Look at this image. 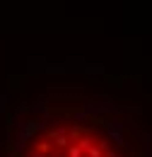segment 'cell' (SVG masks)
<instances>
[{
    "label": "cell",
    "instance_id": "6da1fadb",
    "mask_svg": "<svg viewBox=\"0 0 152 157\" xmlns=\"http://www.w3.org/2000/svg\"><path fill=\"white\" fill-rule=\"evenodd\" d=\"M89 116H114L121 111V106L114 104V99L109 97V94H89V97L85 99V106H82Z\"/></svg>",
    "mask_w": 152,
    "mask_h": 157
},
{
    "label": "cell",
    "instance_id": "7a4b0ae2",
    "mask_svg": "<svg viewBox=\"0 0 152 157\" xmlns=\"http://www.w3.org/2000/svg\"><path fill=\"white\" fill-rule=\"evenodd\" d=\"M104 131H106V138L114 143L118 150H123V147H126V126H123L118 118L106 121V123H104Z\"/></svg>",
    "mask_w": 152,
    "mask_h": 157
},
{
    "label": "cell",
    "instance_id": "3957f363",
    "mask_svg": "<svg viewBox=\"0 0 152 157\" xmlns=\"http://www.w3.org/2000/svg\"><path fill=\"white\" fill-rule=\"evenodd\" d=\"M48 140L53 143V147L58 150H68L70 147V138H68V128L65 126H56L48 131Z\"/></svg>",
    "mask_w": 152,
    "mask_h": 157
},
{
    "label": "cell",
    "instance_id": "277c9868",
    "mask_svg": "<svg viewBox=\"0 0 152 157\" xmlns=\"http://www.w3.org/2000/svg\"><path fill=\"white\" fill-rule=\"evenodd\" d=\"M41 73H44V75H51V78H53V75H68L70 70H68V65H65V63H46Z\"/></svg>",
    "mask_w": 152,
    "mask_h": 157
},
{
    "label": "cell",
    "instance_id": "5b68a950",
    "mask_svg": "<svg viewBox=\"0 0 152 157\" xmlns=\"http://www.w3.org/2000/svg\"><path fill=\"white\" fill-rule=\"evenodd\" d=\"M63 63L68 65L70 73H82V68H85V58H82V56H68Z\"/></svg>",
    "mask_w": 152,
    "mask_h": 157
},
{
    "label": "cell",
    "instance_id": "8992f818",
    "mask_svg": "<svg viewBox=\"0 0 152 157\" xmlns=\"http://www.w3.org/2000/svg\"><path fill=\"white\" fill-rule=\"evenodd\" d=\"M27 63H29L27 75H36V73H41V70H44V65H46V60L41 58V56H34V58H29Z\"/></svg>",
    "mask_w": 152,
    "mask_h": 157
},
{
    "label": "cell",
    "instance_id": "52a82bcc",
    "mask_svg": "<svg viewBox=\"0 0 152 157\" xmlns=\"http://www.w3.org/2000/svg\"><path fill=\"white\" fill-rule=\"evenodd\" d=\"M82 75H87V78L104 75V65H101V63H85V68H82Z\"/></svg>",
    "mask_w": 152,
    "mask_h": 157
},
{
    "label": "cell",
    "instance_id": "ba28073f",
    "mask_svg": "<svg viewBox=\"0 0 152 157\" xmlns=\"http://www.w3.org/2000/svg\"><path fill=\"white\" fill-rule=\"evenodd\" d=\"M46 111H48V104H46V97L41 94V97H39L36 101L32 104V114H34V116H36V118H41V116H44V114H46Z\"/></svg>",
    "mask_w": 152,
    "mask_h": 157
},
{
    "label": "cell",
    "instance_id": "9c48e42d",
    "mask_svg": "<svg viewBox=\"0 0 152 157\" xmlns=\"http://www.w3.org/2000/svg\"><path fill=\"white\" fill-rule=\"evenodd\" d=\"M70 116H73V121H75L77 126H85V123L89 121V114H87L85 109H75V111H70Z\"/></svg>",
    "mask_w": 152,
    "mask_h": 157
},
{
    "label": "cell",
    "instance_id": "30bf717a",
    "mask_svg": "<svg viewBox=\"0 0 152 157\" xmlns=\"http://www.w3.org/2000/svg\"><path fill=\"white\" fill-rule=\"evenodd\" d=\"M77 145H80V150H82V152H87L89 147H94L97 143H94V140H92V138H89V136H82V138H80V140H77Z\"/></svg>",
    "mask_w": 152,
    "mask_h": 157
},
{
    "label": "cell",
    "instance_id": "8fae6325",
    "mask_svg": "<svg viewBox=\"0 0 152 157\" xmlns=\"http://www.w3.org/2000/svg\"><path fill=\"white\" fill-rule=\"evenodd\" d=\"M27 111H32V106L22 101V104H17V106H15V111H12V118H22L24 114H27Z\"/></svg>",
    "mask_w": 152,
    "mask_h": 157
},
{
    "label": "cell",
    "instance_id": "7c38bea8",
    "mask_svg": "<svg viewBox=\"0 0 152 157\" xmlns=\"http://www.w3.org/2000/svg\"><path fill=\"white\" fill-rule=\"evenodd\" d=\"M65 157H85V152L80 150V145H77V143H70V147L65 150Z\"/></svg>",
    "mask_w": 152,
    "mask_h": 157
},
{
    "label": "cell",
    "instance_id": "4fadbf2b",
    "mask_svg": "<svg viewBox=\"0 0 152 157\" xmlns=\"http://www.w3.org/2000/svg\"><path fill=\"white\" fill-rule=\"evenodd\" d=\"M36 150L46 152V155H51V152H53V143H51V140H44V143L39 140V143H36Z\"/></svg>",
    "mask_w": 152,
    "mask_h": 157
},
{
    "label": "cell",
    "instance_id": "5bb4252c",
    "mask_svg": "<svg viewBox=\"0 0 152 157\" xmlns=\"http://www.w3.org/2000/svg\"><path fill=\"white\" fill-rule=\"evenodd\" d=\"M68 138H70L73 143H77V140L82 138V126H75V128H70V131H68Z\"/></svg>",
    "mask_w": 152,
    "mask_h": 157
},
{
    "label": "cell",
    "instance_id": "9a60e30c",
    "mask_svg": "<svg viewBox=\"0 0 152 157\" xmlns=\"http://www.w3.org/2000/svg\"><path fill=\"white\" fill-rule=\"evenodd\" d=\"M7 111H10V97L0 94V114H7Z\"/></svg>",
    "mask_w": 152,
    "mask_h": 157
},
{
    "label": "cell",
    "instance_id": "2e32d148",
    "mask_svg": "<svg viewBox=\"0 0 152 157\" xmlns=\"http://www.w3.org/2000/svg\"><path fill=\"white\" fill-rule=\"evenodd\" d=\"M85 157H104V152L99 150V145H94V147H89V150L85 152Z\"/></svg>",
    "mask_w": 152,
    "mask_h": 157
},
{
    "label": "cell",
    "instance_id": "e0dca14e",
    "mask_svg": "<svg viewBox=\"0 0 152 157\" xmlns=\"http://www.w3.org/2000/svg\"><path fill=\"white\" fill-rule=\"evenodd\" d=\"M99 150H101V152L106 155V152L111 150V140H109V138H106V140H101V143H99Z\"/></svg>",
    "mask_w": 152,
    "mask_h": 157
},
{
    "label": "cell",
    "instance_id": "ac0fdd59",
    "mask_svg": "<svg viewBox=\"0 0 152 157\" xmlns=\"http://www.w3.org/2000/svg\"><path fill=\"white\" fill-rule=\"evenodd\" d=\"M142 145H145V150H152V133L142 136Z\"/></svg>",
    "mask_w": 152,
    "mask_h": 157
},
{
    "label": "cell",
    "instance_id": "d6986e66",
    "mask_svg": "<svg viewBox=\"0 0 152 157\" xmlns=\"http://www.w3.org/2000/svg\"><path fill=\"white\" fill-rule=\"evenodd\" d=\"M104 157H121V152H118V150H109Z\"/></svg>",
    "mask_w": 152,
    "mask_h": 157
}]
</instances>
